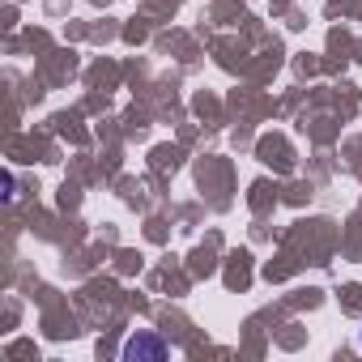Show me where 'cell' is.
<instances>
[{"mask_svg": "<svg viewBox=\"0 0 362 362\" xmlns=\"http://www.w3.org/2000/svg\"><path fill=\"white\" fill-rule=\"evenodd\" d=\"M166 354H170V345L162 337H153V332H136V337L124 341V362H132V358H166Z\"/></svg>", "mask_w": 362, "mask_h": 362, "instance_id": "6da1fadb", "label": "cell"}]
</instances>
